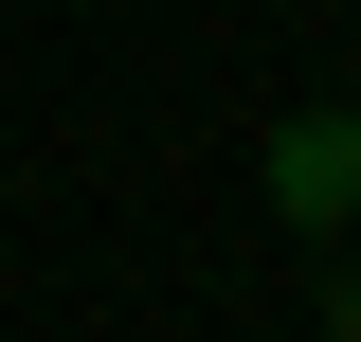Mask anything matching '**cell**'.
Returning a JSON list of instances; mask_svg holds the SVG:
<instances>
[{
	"mask_svg": "<svg viewBox=\"0 0 361 342\" xmlns=\"http://www.w3.org/2000/svg\"><path fill=\"white\" fill-rule=\"evenodd\" d=\"M271 216L289 234H343L361 216V108H289L271 127Z\"/></svg>",
	"mask_w": 361,
	"mask_h": 342,
	"instance_id": "obj_1",
	"label": "cell"
},
{
	"mask_svg": "<svg viewBox=\"0 0 361 342\" xmlns=\"http://www.w3.org/2000/svg\"><path fill=\"white\" fill-rule=\"evenodd\" d=\"M325 342H361V270H343V289H325Z\"/></svg>",
	"mask_w": 361,
	"mask_h": 342,
	"instance_id": "obj_2",
	"label": "cell"
}]
</instances>
